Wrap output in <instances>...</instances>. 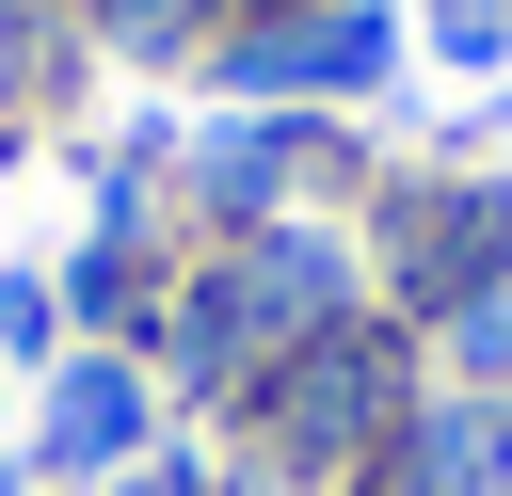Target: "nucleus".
I'll return each mask as SVG.
<instances>
[{
    "label": "nucleus",
    "instance_id": "nucleus-1",
    "mask_svg": "<svg viewBox=\"0 0 512 496\" xmlns=\"http://www.w3.org/2000/svg\"><path fill=\"white\" fill-rule=\"evenodd\" d=\"M384 64V16H304V32H240V96H320V80H368Z\"/></svg>",
    "mask_w": 512,
    "mask_h": 496
},
{
    "label": "nucleus",
    "instance_id": "nucleus-4",
    "mask_svg": "<svg viewBox=\"0 0 512 496\" xmlns=\"http://www.w3.org/2000/svg\"><path fill=\"white\" fill-rule=\"evenodd\" d=\"M464 368H496V384H512V288H480V304H464Z\"/></svg>",
    "mask_w": 512,
    "mask_h": 496
},
{
    "label": "nucleus",
    "instance_id": "nucleus-3",
    "mask_svg": "<svg viewBox=\"0 0 512 496\" xmlns=\"http://www.w3.org/2000/svg\"><path fill=\"white\" fill-rule=\"evenodd\" d=\"M352 432H368V336H336V352L288 368V448L320 464V448H352Z\"/></svg>",
    "mask_w": 512,
    "mask_h": 496
},
{
    "label": "nucleus",
    "instance_id": "nucleus-2",
    "mask_svg": "<svg viewBox=\"0 0 512 496\" xmlns=\"http://www.w3.org/2000/svg\"><path fill=\"white\" fill-rule=\"evenodd\" d=\"M144 448V384L128 368H64L48 384V464H128Z\"/></svg>",
    "mask_w": 512,
    "mask_h": 496
},
{
    "label": "nucleus",
    "instance_id": "nucleus-5",
    "mask_svg": "<svg viewBox=\"0 0 512 496\" xmlns=\"http://www.w3.org/2000/svg\"><path fill=\"white\" fill-rule=\"evenodd\" d=\"M496 496H512V448H496Z\"/></svg>",
    "mask_w": 512,
    "mask_h": 496
}]
</instances>
